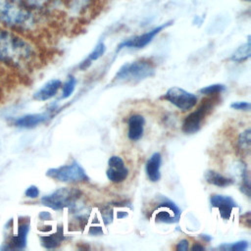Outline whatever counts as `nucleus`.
I'll use <instances>...</instances> for the list:
<instances>
[{
  "label": "nucleus",
  "mask_w": 251,
  "mask_h": 251,
  "mask_svg": "<svg viewBox=\"0 0 251 251\" xmlns=\"http://www.w3.org/2000/svg\"><path fill=\"white\" fill-rule=\"evenodd\" d=\"M62 87V81L60 79H51L47 81L41 88H39L34 94L33 99L37 101H46L56 95L58 90Z\"/></svg>",
  "instance_id": "nucleus-15"
},
{
  "label": "nucleus",
  "mask_w": 251,
  "mask_h": 251,
  "mask_svg": "<svg viewBox=\"0 0 251 251\" xmlns=\"http://www.w3.org/2000/svg\"><path fill=\"white\" fill-rule=\"evenodd\" d=\"M181 111L191 110L197 104V96L178 86H173L161 97Z\"/></svg>",
  "instance_id": "nucleus-8"
},
{
  "label": "nucleus",
  "mask_w": 251,
  "mask_h": 251,
  "mask_svg": "<svg viewBox=\"0 0 251 251\" xmlns=\"http://www.w3.org/2000/svg\"><path fill=\"white\" fill-rule=\"evenodd\" d=\"M32 9H44L51 6L55 0H22Z\"/></svg>",
  "instance_id": "nucleus-26"
},
{
  "label": "nucleus",
  "mask_w": 251,
  "mask_h": 251,
  "mask_svg": "<svg viewBox=\"0 0 251 251\" xmlns=\"http://www.w3.org/2000/svg\"><path fill=\"white\" fill-rule=\"evenodd\" d=\"M171 24H172V22L165 23L161 25H158V26L154 27L153 29H151L149 31H146V32H144L142 34H139V35H135L133 37H130V38L123 41L122 43L119 44V46L117 48V51H120L123 48L140 49V48L145 47L146 45H148L153 40V38L157 34H159L163 29H165L166 27L171 25Z\"/></svg>",
  "instance_id": "nucleus-9"
},
{
  "label": "nucleus",
  "mask_w": 251,
  "mask_h": 251,
  "mask_svg": "<svg viewBox=\"0 0 251 251\" xmlns=\"http://www.w3.org/2000/svg\"><path fill=\"white\" fill-rule=\"evenodd\" d=\"M81 191L75 187H61L41 198V203L52 210H63L74 207L80 198Z\"/></svg>",
  "instance_id": "nucleus-4"
},
{
  "label": "nucleus",
  "mask_w": 251,
  "mask_h": 251,
  "mask_svg": "<svg viewBox=\"0 0 251 251\" xmlns=\"http://www.w3.org/2000/svg\"><path fill=\"white\" fill-rule=\"evenodd\" d=\"M0 22L17 28L28 29L35 25L32 8L22 0H0Z\"/></svg>",
  "instance_id": "nucleus-2"
},
{
  "label": "nucleus",
  "mask_w": 251,
  "mask_h": 251,
  "mask_svg": "<svg viewBox=\"0 0 251 251\" xmlns=\"http://www.w3.org/2000/svg\"><path fill=\"white\" fill-rule=\"evenodd\" d=\"M204 177L208 183L218 186V187H226V186L233 184V182H234V180L232 178L224 176L220 173L212 171V170L206 171L204 174Z\"/></svg>",
  "instance_id": "nucleus-17"
},
{
  "label": "nucleus",
  "mask_w": 251,
  "mask_h": 251,
  "mask_svg": "<svg viewBox=\"0 0 251 251\" xmlns=\"http://www.w3.org/2000/svg\"><path fill=\"white\" fill-rule=\"evenodd\" d=\"M155 74V66L148 59H139L126 63L117 72L114 80L118 82L135 83L152 76Z\"/></svg>",
  "instance_id": "nucleus-3"
},
{
  "label": "nucleus",
  "mask_w": 251,
  "mask_h": 251,
  "mask_svg": "<svg viewBox=\"0 0 251 251\" xmlns=\"http://www.w3.org/2000/svg\"><path fill=\"white\" fill-rule=\"evenodd\" d=\"M251 148V129L247 128L241 132L237 138V150L242 156L250 153Z\"/></svg>",
  "instance_id": "nucleus-20"
},
{
  "label": "nucleus",
  "mask_w": 251,
  "mask_h": 251,
  "mask_svg": "<svg viewBox=\"0 0 251 251\" xmlns=\"http://www.w3.org/2000/svg\"><path fill=\"white\" fill-rule=\"evenodd\" d=\"M212 207L219 210L220 216L224 220H229L234 208L237 207L236 202L229 196L214 194L210 198Z\"/></svg>",
  "instance_id": "nucleus-11"
},
{
  "label": "nucleus",
  "mask_w": 251,
  "mask_h": 251,
  "mask_svg": "<svg viewBox=\"0 0 251 251\" xmlns=\"http://www.w3.org/2000/svg\"><path fill=\"white\" fill-rule=\"evenodd\" d=\"M35 59L33 47L22 37L0 28V62L15 68H26Z\"/></svg>",
  "instance_id": "nucleus-1"
},
{
  "label": "nucleus",
  "mask_w": 251,
  "mask_h": 251,
  "mask_svg": "<svg viewBox=\"0 0 251 251\" xmlns=\"http://www.w3.org/2000/svg\"><path fill=\"white\" fill-rule=\"evenodd\" d=\"M226 90V85L222 84V83H215V84H211V85H207L204 86L202 88L199 89V92L201 94L204 95H208V96H214L216 94H220L223 91Z\"/></svg>",
  "instance_id": "nucleus-23"
},
{
  "label": "nucleus",
  "mask_w": 251,
  "mask_h": 251,
  "mask_svg": "<svg viewBox=\"0 0 251 251\" xmlns=\"http://www.w3.org/2000/svg\"><path fill=\"white\" fill-rule=\"evenodd\" d=\"M230 108L234 110H239V111H250L251 105L249 102H246V101H236L230 104Z\"/></svg>",
  "instance_id": "nucleus-27"
},
{
  "label": "nucleus",
  "mask_w": 251,
  "mask_h": 251,
  "mask_svg": "<svg viewBox=\"0 0 251 251\" xmlns=\"http://www.w3.org/2000/svg\"><path fill=\"white\" fill-rule=\"evenodd\" d=\"M41 244L43 247L47 249H54L61 245L63 240L65 239V235L62 227H58L57 231L49 234V235H41L39 236Z\"/></svg>",
  "instance_id": "nucleus-18"
},
{
  "label": "nucleus",
  "mask_w": 251,
  "mask_h": 251,
  "mask_svg": "<svg viewBox=\"0 0 251 251\" xmlns=\"http://www.w3.org/2000/svg\"><path fill=\"white\" fill-rule=\"evenodd\" d=\"M151 214L156 223L176 224L179 221L181 212L173 201L161 196L152 208Z\"/></svg>",
  "instance_id": "nucleus-7"
},
{
  "label": "nucleus",
  "mask_w": 251,
  "mask_h": 251,
  "mask_svg": "<svg viewBox=\"0 0 251 251\" xmlns=\"http://www.w3.org/2000/svg\"><path fill=\"white\" fill-rule=\"evenodd\" d=\"M250 49H251V45H250V37H248L246 43L240 45L230 56V60L233 62H237V63H241L245 60H247L250 57Z\"/></svg>",
  "instance_id": "nucleus-21"
},
{
  "label": "nucleus",
  "mask_w": 251,
  "mask_h": 251,
  "mask_svg": "<svg viewBox=\"0 0 251 251\" xmlns=\"http://www.w3.org/2000/svg\"><path fill=\"white\" fill-rule=\"evenodd\" d=\"M49 118H50V114L47 112L40 113V114H28V115H25L20 118H17L14 121V125L19 127L30 128L46 122Z\"/></svg>",
  "instance_id": "nucleus-14"
},
{
  "label": "nucleus",
  "mask_w": 251,
  "mask_h": 251,
  "mask_svg": "<svg viewBox=\"0 0 251 251\" xmlns=\"http://www.w3.org/2000/svg\"><path fill=\"white\" fill-rule=\"evenodd\" d=\"M89 2H90V0H70L71 5L74 6L75 8H77V9L86 6Z\"/></svg>",
  "instance_id": "nucleus-31"
},
{
  "label": "nucleus",
  "mask_w": 251,
  "mask_h": 251,
  "mask_svg": "<svg viewBox=\"0 0 251 251\" xmlns=\"http://www.w3.org/2000/svg\"><path fill=\"white\" fill-rule=\"evenodd\" d=\"M244 1H250V0H244Z\"/></svg>",
  "instance_id": "nucleus-36"
},
{
  "label": "nucleus",
  "mask_w": 251,
  "mask_h": 251,
  "mask_svg": "<svg viewBox=\"0 0 251 251\" xmlns=\"http://www.w3.org/2000/svg\"><path fill=\"white\" fill-rule=\"evenodd\" d=\"M89 233L92 235H101L103 234V230L100 226H92L89 229Z\"/></svg>",
  "instance_id": "nucleus-32"
},
{
  "label": "nucleus",
  "mask_w": 251,
  "mask_h": 251,
  "mask_svg": "<svg viewBox=\"0 0 251 251\" xmlns=\"http://www.w3.org/2000/svg\"><path fill=\"white\" fill-rule=\"evenodd\" d=\"M29 230V220L19 223L16 234L12 235L7 243L8 249H24L26 244V235Z\"/></svg>",
  "instance_id": "nucleus-12"
},
{
  "label": "nucleus",
  "mask_w": 251,
  "mask_h": 251,
  "mask_svg": "<svg viewBox=\"0 0 251 251\" xmlns=\"http://www.w3.org/2000/svg\"><path fill=\"white\" fill-rule=\"evenodd\" d=\"M192 251H203L205 250V247L203 245H201L200 243H194V245L191 247Z\"/></svg>",
  "instance_id": "nucleus-33"
},
{
  "label": "nucleus",
  "mask_w": 251,
  "mask_h": 251,
  "mask_svg": "<svg viewBox=\"0 0 251 251\" xmlns=\"http://www.w3.org/2000/svg\"><path fill=\"white\" fill-rule=\"evenodd\" d=\"M201 237H202L204 240H206V241H210V240H212V237H211L210 235H208V234H202V235H201Z\"/></svg>",
  "instance_id": "nucleus-35"
},
{
  "label": "nucleus",
  "mask_w": 251,
  "mask_h": 251,
  "mask_svg": "<svg viewBox=\"0 0 251 251\" xmlns=\"http://www.w3.org/2000/svg\"><path fill=\"white\" fill-rule=\"evenodd\" d=\"M144 124H145V120L143 116L139 114H133L128 118L127 137L129 140L137 141L142 137L143 130H144Z\"/></svg>",
  "instance_id": "nucleus-13"
},
{
  "label": "nucleus",
  "mask_w": 251,
  "mask_h": 251,
  "mask_svg": "<svg viewBox=\"0 0 251 251\" xmlns=\"http://www.w3.org/2000/svg\"><path fill=\"white\" fill-rule=\"evenodd\" d=\"M75 84H76L75 77L73 75H70L68 77L67 81H65V83L63 84V91H62L61 99H66V98L70 97L75 88Z\"/></svg>",
  "instance_id": "nucleus-24"
},
{
  "label": "nucleus",
  "mask_w": 251,
  "mask_h": 251,
  "mask_svg": "<svg viewBox=\"0 0 251 251\" xmlns=\"http://www.w3.org/2000/svg\"><path fill=\"white\" fill-rule=\"evenodd\" d=\"M189 248V242L186 239H181L176 246V249L177 251H186Z\"/></svg>",
  "instance_id": "nucleus-30"
},
{
  "label": "nucleus",
  "mask_w": 251,
  "mask_h": 251,
  "mask_svg": "<svg viewBox=\"0 0 251 251\" xmlns=\"http://www.w3.org/2000/svg\"><path fill=\"white\" fill-rule=\"evenodd\" d=\"M240 178H241V183H240V190L242 193H244L247 197H250V180H249V174L247 171V168L244 163H240Z\"/></svg>",
  "instance_id": "nucleus-22"
},
{
  "label": "nucleus",
  "mask_w": 251,
  "mask_h": 251,
  "mask_svg": "<svg viewBox=\"0 0 251 251\" xmlns=\"http://www.w3.org/2000/svg\"><path fill=\"white\" fill-rule=\"evenodd\" d=\"M215 98H206L202 101L200 106L183 120L181 130L186 134H192L197 132L204 123L205 118L212 112L215 106Z\"/></svg>",
  "instance_id": "nucleus-6"
},
{
  "label": "nucleus",
  "mask_w": 251,
  "mask_h": 251,
  "mask_svg": "<svg viewBox=\"0 0 251 251\" xmlns=\"http://www.w3.org/2000/svg\"><path fill=\"white\" fill-rule=\"evenodd\" d=\"M162 164V156L159 152H155L151 155V157L148 159L145 165V172L147 175V177L152 182H156L161 177L160 168Z\"/></svg>",
  "instance_id": "nucleus-16"
},
{
  "label": "nucleus",
  "mask_w": 251,
  "mask_h": 251,
  "mask_svg": "<svg viewBox=\"0 0 251 251\" xmlns=\"http://www.w3.org/2000/svg\"><path fill=\"white\" fill-rule=\"evenodd\" d=\"M101 215H102V219H103V222L105 225H108L110 223H112L113 221V213H112V209H110V207H104L102 209V212H101Z\"/></svg>",
  "instance_id": "nucleus-28"
},
{
  "label": "nucleus",
  "mask_w": 251,
  "mask_h": 251,
  "mask_svg": "<svg viewBox=\"0 0 251 251\" xmlns=\"http://www.w3.org/2000/svg\"><path fill=\"white\" fill-rule=\"evenodd\" d=\"M219 248L230 251H244L248 248V241L247 240H239L230 244H223Z\"/></svg>",
  "instance_id": "nucleus-25"
},
{
  "label": "nucleus",
  "mask_w": 251,
  "mask_h": 251,
  "mask_svg": "<svg viewBox=\"0 0 251 251\" xmlns=\"http://www.w3.org/2000/svg\"><path fill=\"white\" fill-rule=\"evenodd\" d=\"M105 51H106V46H105V44H104L102 41L99 42V43L94 47V49L88 54L87 58H86L84 61H82V62L80 63L79 69H80V70H85V69H87V68L91 65V63H92L93 61H96V60H98L100 57H102V56L104 55Z\"/></svg>",
  "instance_id": "nucleus-19"
},
{
  "label": "nucleus",
  "mask_w": 251,
  "mask_h": 251,
  "mask_svg": "<svg viewBox=\"0 0 251 251\" xmlns=\"http://www.w3.org/2000/svg\"><path fill=\"white\" fill-rule=\"evenodd\" d=\"M40 218L42 219V220H48V219H51V215L49 214V213H47V212H43V213H41L40 214Z\"/></svg>",
  "instance_id": "nucleus-34"
},
{
  "label": "nucleus",
  "mask_w": 251,
  "mask_h": 251,
  "mask_svg": "<svg viewBox=\"0 0 251 251\" xmlns=\"http://www.w3.org/2000/svg\"><path fill=\"white\" fill-rule=\"evenodd\" d=\"M106 176L107 178L114 183H121L126 179L128 170L121 157L114 155L109 158Z\"/></svg>",
  "instance_id": "nucleus-10"
},
{
  "label": "nucleus",
  "mask_w": 251,
  "mask_h": 251,
  "mask_svg": "<svg viewBox=\"0 0 251 251\" xmlns=\"http://www.w3.org/2000/svg\"><path fill=\"white\" fill-rule=\"evenodd\" d=\"M46 176L66 183H80L86 182L89 179L84 169L76 161H73L69 165L51 168L46 172Z\"/></svg>",
  "instance_id": "nucleus-5"
},
{
  "label": "nucleus",
  "mask_w": 251,
  "mask_h": 251,
  "mask_svg": "<svg viewBox=\"0 0 251 251\" xmlns=\"http://www.w3.org/2000/svg\"><path fill=\"white\" fill-rule=\"evenodd\" d=\"M25 195L28 198H37L39 195V189L35 185H30L26 188Z\"/></svg>",
  "instance_id": "nucleus-29"
}]
</instances>
